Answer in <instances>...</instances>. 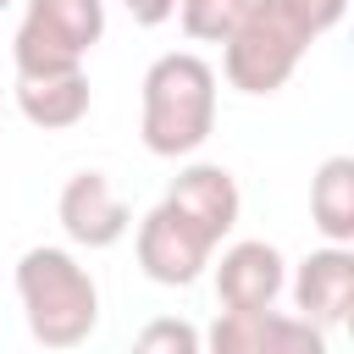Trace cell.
Instances as JSON below:
<instances>
[{
	"label": "cell",
	"instance_id": "obj_10",
	"mask_svg": "<svg viewBox=\"0 0 354 354\" xmlns=\"http://www.w3.org/2000/svg\"><path fill=\"white\" fill-rule=\"evenodd\" d=\"M17 111L33 127H77L88 116V77L61 72V77H17Z\"/></svg>",
	"mask_w": 354,
	"mask_h": 354
},
{
	"label": "cell",
	"instance_id": "obj_9",
	"mask_svg": "<svg viewBox=\"0 0 354 354\" xmlns=\"http://www.w3.org/2000/svg\"><path fill=\"white\" fill-rule=\"evenodd\" d=\"M293 304L304 310V321L315 326H337L354 304V254L326 243L315 254L299 260V277H293Z\"/></svg>",
	"mask_w": 354,
	"mask_h": 354
},
{
	"label": "cell",
	"instance_id": "obj_5",
	"mask_svg": "<svg viewBox=\"0 0 354 354\" xmlns=\"http://www.w3.org/2000/svg\"><path fill=\"white\" fill-rule=\"evenodd\" d=\"M210 254H216V243H210L199 227H188L166 199L138 221V266H144V277L160 282V288H188V282L210 266Z\"/></svg>",
	"mask_w": 354,
	"mask_h": 354
},
{
	"label": "cell",
	"instance_id": "obj_11",
	"mask_svg": "<svg viewBox=\"0 0 354 354\" xmlns=\"http://www.w3.org/2000/svg\"><path fill=\"white\" fill-rule=\"evenodd\" d=\"M310 221L321 227L326 243L348 249L354 238V160L348 155H326L321 171L310 177Z\"/></svg>",
	"mask_w": 354,
	"mask_h": 354
},
{
	"label": "cell",
	"instance_id": "obj_17",
	"mask_svg": "<svg viewBox=\"0 0 354 354\" xmlns=\"http://www.w3.org/2000/svg\"><path fill=\"white\" fill-rule=\"evenodd\" d=\"M6 6H11V0H0V11H6Z\"/></svg>",
	"mask_w": 354,
	"mask_h": 354
},
{
	"label": "cell",
	"instance_id": "obj_15",
	"mask_svg": "<svg viewBox=\"0 0 354 354\" xmlns=\"http://www.w3.org/2000/svg\"><path fill=\"white\" fill-rule=\"evenodd\" d=\"M127 354H205V343H199V326H194V321H183V315H155V321L133 337Z\"/></svg>",
	"mask_w": 354,
	"mask_h": 354
},
{
	"label": "cell",
	"instance_id": "obj_1",
	"mask_svg": "<svg viewBox=\"0 0 354 354\" xmlns=\"http://www.w3.org/2000/svg\"><path fill=\"white\" fill-rule=\"evenodd\" d=\"M216 127V72L210 61H199L194 50H171L160 61H149L144 72V111H138V133L149 155H194Z\"/></svg>",
	"mask_w": 354,
	"mask_h": 354
},
{
	"label": "cell",
	"instance_id": "obj_6",
	"mask_svg": "<svg viewBox=\"0 0 354 354\" xmlns=\"http://www.w3.org/2000/svg\"><path fill=\"white\" fill-rule=\"evenodd\" d=\"M55 221H61V232H66L72 243H83V249H111V243L133 227V216H127V205H122V194L111 188L105 171H77V177H66V188H61V199H55Z\"/></svg>",
	"mask_w": 354,
	"mask_h": 354
},
{
	"label": "cell",
	"instance_id": "obj_16",
	"mask_svg": "<svg viewBox=\"0 0 354 354\" xmlns=\"http://www.w3.org/2000/svg\"><path fill=\"white\" fill-rule=\"evenodd\" d=\"M122 6H127V17L144 22V28H155V22H166V17L177 11V0H122Z\"/></svg>",
	"mask_w": 354,
	"mask_h": 354
},
{
	"label": "cell",
	"instance_id": "obj_8",
	"mask_svg": "<svg viewBox=\"0 0 354 354\" xmlns=\"http://www.w3.org/2000/svg\"><path fill=\"white\" fill-rule=\"evenodd\" d=\"M288 271H282V254L266 243V238H243L221 254L216 266V293L227 310H271V299L282 293Z\"/></svg>",
	"mask_w": 354,
	"mask_h": 354
},
{
	"label": "cell",
	"instance_id": "obj_4",
	"mask_svg": "<svg viewBox=\"0 0 354 354\" xmlns=\"http://www.w3.org/2000/svg\"><path fill=\"white\" fill-rule=\"evenodd\" d=\"M100 33H105V0H28L11 39L17 77L83 72V55L100 44Z\"/></svg>",
	"mask_w": 354,
	"mask_h": 354
},
{
	"label": "cell",
	"instance_id": "obj_14",
	"mask_svg": "<svg viewBox=\"0 0 354 354\" xmlns=\"http://www.w3.org/2000/svg\"><path fill=\"white\" fill-rule=\"evenodd\" d=\"M260 321H266V310H221L199 343H205V354H254Z\"/></svg>",
	"mask_w": 354,
	"mask_h": 354
},
{
	"label": "cell",
	"instance_id": "obj_3",
	"mask_svg": "<svg viewBox=\"0 0 354 354\" xmlns=\"http://www.w3.org/2000/svg\"><path fill=\"white\" fill-rule=\"evenodd\" d=\"M315 28L293 0H249L238 28L221 39V72L238 94H277L304 61Z\"/></svg>",
	"mask_w": 354,
	"mask_h": 354
},
{
	"label": "cell",
	"instance_id": "obj_2",
	"mask_svg": "<svg viewBox=\"0 0 354 354\" xmlns=\"http://www.w3.org/2000/svg\"><path fill=\"white\" fill-rule=\"evenodd\" d=\"M17 299L33 343L44 348H77L100 326V288L94 277L55 243H39L17 260Z\"/></svg>",
	"mask_w": 354,
	"mask_h": 354
},
{
	"label": "cell",
	"instance_id": "obj_12",
	"mask_svg": "<svg viewBox=\"0 0 354 354\" xmlns=\"http://www.w3.org/2000/svg\"><path fill=\"white\" fill-rule=\"evenodd\" d=\"M254 354H326V332L304 315H277L266 310L260 321V348Z\"/></svg>",
	"mask_w": 354,
	"mask_h": 354
},
{
	"label": "cell",
	"instance_id": "obj_13",
	"mask_svg": "<svg viewBox=\"0 0 354 354\" xmlns=\"http://www.w3.org/2000/svg\"><path fill=\"white\" fill-rule=\"evenodd\" d=\"M249 11V0H177V17H183V33L199 39V44H221L238 17Z\"/></svg>",
	"mask_w": 354,
	"mask_h": 354
},
{
	"label": "cell",
	"instance_id": "obj_7",
	"mask_svg": "<svg viewBox=\"0 0 354 354\" xmlns=\"http://www.w3.org/2000/svg\"><path fill=\"white\" fill-rule=\"evenodd\" d=\"M166 205H171L188 227H199L210 243H221V238L238 227V205H243V199H238V183H232L227 166L199 160V166H183V171L171 177Z\"/></svg>",
	"mask_w": 354,
	"mask_h": 354
}]
</instances>
